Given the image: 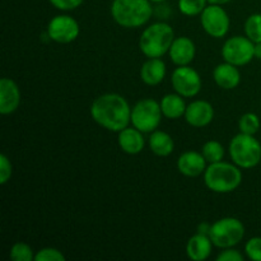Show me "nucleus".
Wrapping results in <instances>:
<instances>
[{
  "mask_svg": "<svg viewBox=\"0 0 261 261\" xmlns=\"http://www.w3.org/2000/svg\"><path fill=\"white\" fill-rule=\"evenodd\" d=\"M92 119L109 132L119 133L132 122V107L125 97L106 93L97 97L91 105Z\"/></svg>",
  "mask_w": 261,
  "mask_h": 261,
  "instance_id": "f257e3e1",
  "label": "nucleus"
},
{
  "mask_svg": "<svg viewBox=\"0 0 261 261\" xmlns=\"http://www.w3.org/2000/svg\"><path fill=\"white\" fill-rule=\"evenodd\" d=\"M153 14L150 0H114L111 15L124 28H139L149 22Z\"/></svg>",
  "mask_w": 261,
  "mask_h": 261,
  "instance_id": "f03ea898",
  "label": "nucleus"
},
{
  "mask_svg": "<svg viewBox=\"0 0 261 261\" xmlns=\"http://www.w3.org/2000/svg\"><path fill=\"white\" fill-rule=\"evenodd\" d=\"M204 182L211 191L228 194L236 190L242 182V172L239 166L228 162L209 163L204 172Z\"/></svg>",
  "mask_w": 261,
  "mask_h": 261,
  "instance_id": "7ed1b4c3",
  "label": "nucleus"
},
{
  "mask_svg": "<svg viewBox=\"0 0 261 261\" xmlns=\"http://www.w3.org/2000/svg\"><path fill=\"white\" fill-rule=\"evenodd\" d=\"M173 40L175 32L168 23H153L143 31L139 38V48L148 59L162 58L170 51Z\"/></svg>",
  "mask_w": 261,
  "mask_h": 261,
  "instance_id": "20e7f679",
  "label": "nucleus"
},
{
  "mask_svg": "<svg viewBox=\"0 0 261 261\" xmlns=\"http://www.w3.org/2000/svg\"><path fill=\"white\" fill-rule=\"evenodd\" d=\"M228 150L232 162L244 170L256 167L261 161V143L254 135L245 133L234 135L229 142Z\"/></svg>",
  "mask_w": 261,
  "mask_h": 261,
  "instance_id": "39448f33",
  "label": "nucleus"
},
{
  "mask_svg": "<svg viewBox=\"0 0 261 261\" xmlns=\"http://www.w3.org/2000/svg\"><path fill=\"white\" fill-rule=\"evenodd\" d=\"M209 237L214 246L219 249L234 247L244 240L245 226L240 219L226 217L212 224Z\"/></svg>",
  "mask_w": 261,
  "mask_h": 261,
  "instance_id": "423d86ee",
  "label": "nucleus"
},
{
  "mask_svg": "<svg viewBox=\"0 0 261 261\" xmlns=\"http://www.w3.org/2000/svg\"><path fill=\"white\" fill-rule=\"evenodd\" d=\"M160 102L152 98L140 99L132 109V124L142 133H153L162 121Z\"/></svg>",
  "mask_w": 261,
  "mask_h": 261,
  "instance_id": "0eeeda50",
  "label": "nucleus"
},
{
  "mask_svg": "<svg viewBox=\"0 0 261 261\" xmlns=\"http://www.w3.org/2000/svg\"><path fill=\"white\" fill-rule=\"evenodd\" d=\"M222 58L236 66L247 65L255 58V43L245 36L228 38L222 47Z\"/></svg>",
  "mask_w": 261,
  "mask_h": 261,
  "instance_id": "6e6552de",
  "label": "nucleus"
},
{
  "mask_svg": "<svg viewBox=\"0 0 261 261\" xmlns=\"http://www.w3.org/2000/svg\"><path fill=\"white\" fill-rule=\"evenodd\" d=\"M200 23L203 30L214 38H222L228 33L231 20L228 13L218 4L206 5L200 14Z\"/></svg>",
  "mask_w": 261,
  "mask_h": 261,
  "instance_id": "1a4fd4ad",
  "label": "nucleus"
},
{
  "mask_svg": "<svg viewBox=\"0 0 261 261\" xmlns=\"http://www.w3.org/2000/svg\"><path fill=\"white\" fill-rule=\"evenodd\" d=\"M171 83H172L176 93L185 98L198 96L201 91L200 75L195 69L190 68L189 65L176 68L171 76Z\"/></svg>",
  "mask_w": 261,
  "mask_h": 261,
  "instance_id": "9d476101",
  "label": "nucleus"
},
{
  "mask_svg": "<svg viewBox=\"0 0 261 261\" xmlns=\"http://www.w3.org/2000/svg\"><path fill=\"white\" fill-rule=\"evenodd\" d=\"M81 27L76 19L66 14L56 15L48 22L47 36L58 43H70L78 38Z\"/></svg>",
  "mask_w": 261,
  "mask_h": 261,
  "instance_id": "9b49d317",
  "label": "nucleus"
},
{
  "mask_svg": "<svg viewBox=\"0 0 261 261\" xmlns=\"http://www.w3.org/2000/svg\"><path fill=\"white\" fill-rule=\"evenodd\" d=\"M214 119V109L208 101L196 99L188 105L185 112V120L194 127L208 126Z\"/></svg>",
  "mask_w": 261,
  "mask_h": 261,
  "instance_id": "f8f14e48",
  "label": "nucleus"
},
{
  "mask_svg": "<svg viewBox=\"0 0 261 261\" xmlns=\"http://www.w3.org/2000/svg\"><path fill=\"white\" fill-rule=\"evenodd\" d=\"M20 105V91L18 84L10 78L0 81V114L10 115Z\"/></svg>",
  "mask_w": 261,
  "mask_h": 261,
  "instance_id": "ddd939ff",
  "label": "nucleus"
},
{
  "mask_svg": "<svg viewBox=\"0 0 261 261\" xmlns=\"http://www.w3.org/2000/svg\"><path fill=\"white\" fill-rule=\"evenodd\" d=\"M206 160L203 153L188 150L184 152L177 160V170L181 175L186 177H198L203 175L206 170Z\"/></svg>",
  "mask_w": 261,
  "mask_h": 261,
  "instance_id": "4468645a",
  "label": "nucleus"
},
{
  "mask_svg": "<svg viewBox=\"0 0 261 261\" xmlns=\"http://www.w3.org/2000/svg\"><path fill=\"white\" fill-rule=\"evenodd\" d=\"M168 55H170L171 61L177 66L189 65L195 59V43L189 37L175 38L168 51Z\"/></svg>",
  "mask_w": 261,
  "mask_h": 261,
  "instance_id": "2eb2a0df",
  "label": "nucleus"
},
{
  "mask_svg": "<svg viewBox=\"0 0 261 261\" xmlns=\"http://www.w3.org/2000/svg\"><path fill=\"white\" fill-rule=\"evenodd\" d=\"M144 133L138 130L137 127H125L124 130L119 132V137H117V143L119 147L121 148L122 152L126 154H139L143 149H144L145 140L143 137Z\"/></svg>",
  "mask_w": 261,
  "mask_h": 261,
  "instance_id": "dca6fc26",
  "label": "nucleus"
},
{
  "mask_svg": "<svg viewBox=\"0 0 261 261\" xmlns=\"http://www.w3.org/2000/svg\"><path fill=\"white\" fill-rule=\"evenodd\" d=\"M213 78L217 86L221 88L231 91V89L237 88L241 83V73L237 69L236 65L229 64L227 61L219 64L213 71Z\"/></svg>",
  "mask_w": 261,
  "mask_h": 261,
  "instance_id": "f3484780",
  "label": "nucleus"
},
{
  "mask_svg": "<svg viewBox=\"0 0 261 261\" xmlns=\"http://www.w3.org/2000/svg\"><path fill=\"white\" fill-rule=\"evenodd\" d=\"M212 249H213V242L211 237L206 234L196 233L189 239L186 245V254L190 260L204 261L211 256Z\"/></svg>",
  "mask_w": 261,
  "mask_h": 261,
  "instance_id": "a211bd4d",
  "label": "nucleus"
},
{
  "mask_svg": "<svg viewBox=\"0 0 261 261\" xmlns=\"http://www.w3.org/2000/svg\"><path fill=\"white\" fill-rule=\"evenodd\" d=\"M166 71L167 68L161 58L148 59L140 68V78L147 86H158L165 79Z\"/></svg>",
  "mask_w": 261,
  "mask_h": 261,
  "instance_id": "6ab92c4d",
  "label": "nucleus"
},
{
  "mask_svg": "<svg viewBox=\"0 0 261 261\" xmlns=\"http://www.w3.org/2000/svg\"><path fill=\"white\" fill-rule=\"evenodd\" d=\"M185 97L180 96L178 93H168L161 99V110L166 119L177 120L180 117L185 116L186 112V103Z\"/></svg>",
  "mask_w": 261,
  "mask_h": 261,
  "instance_id": "aec40b11",
  "label": "nucleus"
},
{
  "mask_svg": "<svg viewBox=\"0 0 261 261\" xmlns=\"http://www.w3.org/2000/svg\"><path fill=\"white\" fill-rule=\"evenodd\" d=\"M150 150L158 157H168L175 149V142L172 137L166 132L154 130L148 139Z\"/></svg>",
  "mask_w": 261,
  "mask_h": 261,
  "instance_id": "412c9836",
  "label": "nucleus"
},
{
  "mask_svg": "<svg viewBox=\"0 0 261 261\" xmlns=\"http://www.w3.org/2000/svg\"><path fill=\"white\" fill-rule=\"evenodd\" d=\"M201 153L208 163L221 162L224 158V147L217 140H209L203 145Z\"/></svg>",
  "mask_w": 261,
  "mask_h": 261,
  "instance_id": "4be33fe9",
  "label": "nucleus"
},
{
  "mask_svg": "<svg viewBox=\"0 0 261 261\" xmlns=\"http://www.w3.org/2000/svg\"><path fill=\"white\" fill-rule=\"evenodd\" d=\"M245 35L254 43L261 42V14L254 13L245 22Z\"/></svg>",
  "mask_w": 261,
  "mask_h": 261,
  "instance_id": "5701e85b",
  "label": "nucleus"
},
{
  "mask_svg": "<svg viewBox=\"0 0 261 261\" xmlns=\"http://www.w3.org/2000/svg\"><path fill=\"white\" fill-rule=\"evenodd\" d=\"M208 0H178V10L186 17H196L203 13Z\"/></svg>",
  "mask_w": 261,
  "mask_h": 261,
  "instance_id": "b1692460",
  "label": "nucleus"
},
{
  "mask_svg": "<svg viewBox=\"0 0 261 261\" xmlns=\"http://www.w3.org/2000/svg\"><path fill=\"white\" fill-rule=\"evenodd\" d=\"M260 126H261V124H260L259 116L255 114H252V112L244 114L239 120L240 133L255 135L260 130Z\"/></svg>",
  "mask_w": 261,
  "mask_h": 261,
  "instance_id": "393cba45",
  "label": "nucleus"
},
{
  "mask_svg": "<svg viewBox=\"0 0 261 261\" xmlns=\"http://www.w3.org/2000/svg\"><path fill=\"white\" fill-rule=\"evenodd\" d=\"M10 259L13 261H32L35 260V254L30 245L17 242L10 249Z\"/></svg>",
  "mask_w": 261,
  "mask_h": 261,
  "instance_id": "a878e982",
  "label": "nucleus"
},
{
  "mask_svg": "<svg viewBox=\"0 0 261 261\" xmlns=\"http://www.w3.org/2000/svg\"><path fill=\"white\" fill-rule=\"evenodd\" d=\"M65 255L54 247H45L35 255V261H65Z\"/></svg>",
  "mask_w": 261,
  "mask_h": 261,
  "instance_id": "bb28decb",
  "label": "nucleus"
},
{
  "mask_svg": "<svg viewBox=\"0 0 261 261\" xmlns=\"http://www.w3.org/2000/svg\"><path fill=\"white\" fill-rule=\"evenodd\" d=\"M245 252L252 261H261V237H252L245 245Z\"/></svg>",
  "mask_w": 261,
  "mask_h": 261,
  "instance_id": "cd10ccee",
  "label": "nucleus"
},
{
  "mask_svg": "<svg viewBox=\"0 0 261 261\" xmlns=\"http://www.w3.org/2000/svg\"><path fill=\"white\" fill-rule=\"evenodd\" d=\"M13 173V166L5 154L0 155V184L5 185L10 180Z\"/></svg>",
  "mask_w": 261,
  "mask_h": 261,
  "instance_id": "c85d7f7f",
  "label": "nucleus"
},
{
  "mask_svg": "<svg viewBox=\"0 0 261 261\" xmlns=\"http://www.w3.org/2000/svg\"><path fill=\"white\" fill-rule=\"evenodd\" d=\"M59 10H74L83 4L84 0H48Z\"/></svg>",
  "mask_w": 261,
  "mask_h": 261,
  "instance_id": "c756f323",
  "label": "nucleus"
},
{
  "mask_svg": "<svg viewBox=\"0 0 261 261\" xmlns=\"http://www.w3.org/2000/svg\"><path fill=\"white\" fill-rule=\"evenodd\" d=\"M218 261H242L244 260V255L237 250L228 247V249H223V251L217 256Z\"/></svg>",
  "mask_w": 261,
  "mask_h": 261,
  "instance_id": "7c9ffc66",
  "label": "nucleus"
},
{
  "mask_svg": "<svg viewBox=\"0 0 261 261\" xmlns=\"http://www.w3.org/2000/svg\"><path fill=\"white\" fill-rule=\"evenodd\" d=\"M211 228H212V224L209 223H200L198 226V233H201V234H206V236H209V233H211Z\"/></svg>",
  "mask_w": 261,
  "mask_h": 261,
  "instance_id": "2f4dec72",
  "label": "nucleus"
},
{
  "mask_svg": "<svg viewBox=\"0 0 261 261\" xmlns=\"http://www.w3.org/2000/svg\"><path fill=\"white\" fill-rule=\"evenodd\" d=\"M255 58L261 60V42L255 43Z\"/></svg>",
  "mask_w": 261,
  "mask_h": 261,
  "instance_id": "473e14b6",
  "label": "nucleus"
},
{
  "mask_svg": "<svg viewBox=\"0 0 261 261\" xmlns=\"http://www.w3.org/2000/svg\"><path fill=\"white\" fill-rule=\"evenodd\" d=\"M232 2V0H208L209 4H218V5H223L227 4V3Z\"/></svg>",
  "mask_w": 261,
  "mask_h": 261,
  "instance_id": "72a5a7b5",
  "label": "nucleus"
},
{
  "mask_svg": "<svg viewBox=\"0 0 261 261\" xmlns=\"http://www.w3.org/2000/svg\"><path fill=\"white\" fill-rule=\"evenodd\" d=\"M152 3H157V4H161V3H165L167 2V0H150Z\"/></svg>",
  "mask_w": 261,
  "mask_h": 261,
  "instance_id": "f704fd0d",
  "label": "nucleus"
}]
</instances>
